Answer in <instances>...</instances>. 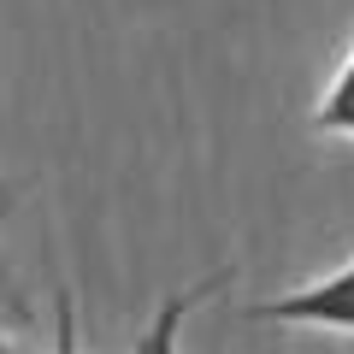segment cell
<instances>
[{
    "instance_id": "obj_3",
    "label": "cell",
    "mask_w": 354,
    "mask_h": 354,
    "mask_svg": "<svg viewBox=\"0 0 354 354\" xmlns=\"http://www.w3.org/2000/svg\"><path fill=\"white\" fill-rule=\"evenodd\" d=\"M307 130H313V136H342V142H354V48L342 53V65L330 71L325 95L313 101Z\"/></svg>"
},
{
    "instance_id": "obj_4",
    "label": "cell",
    "mask_w": 354,
    "mask_h": 354,
    "mask_svg": "<svg viewBox=\"0 0 354 354\" xmlns=\"http://www.w3.org/2000/svg\"><path fill=\"white\" fill-rule=\"evenodd\" d=\"M18 201H24V183H12V177L0 171V225L18 213ZM0 307L18 319V325H30V301L18 295V283H12V272H6V254H0Z\"/></svg>"
},
{
    "instance_id": "obj_5",
    "label": "cell",
    "mask_w": 354,
    "mask_h": 354,
    "mask_svg": "<svg viewBox=\"0 0 354 354\" xmlns=\"http://www.w3.org/2000/svg\"><path fill=\"white\" fill-rule=\"evenodd\" d=\"M53 354H83L77 342V295L59 290V319H53Z\"/></svg>"
},
{
    "instance_id": "obj_2",
    "label": "cell",
    "mask_w": 354,
    "mask_h": 354,
    "mask_svg": "<svg viewBox=\"0 0 354 354\" xmlns=\"http://www.w3.org/2000/svg\"><path fill=\"white\" fill-rule=\"evenodd\" d=\"M236 278V260H218L207 278H195V283H183L177 295H165L160 301V313L148 319V330H142L136 342H130V354H177V330H183V319L195 313V307H207L225 283Z\"/></svg>"
},
{
    "instance_id": "obj_6",
    "label": "cell",
    "mask_w": 354,
    "mask_h": 354,
    "mask_svg": "<svg viewBox=\"0 0 354 354\" xmlns=\"http://www.w3.org/2000/svg\"><path fill=\"white\" fill-rule=\"evenodd\" d=\"M0 354H18V342L6 337V325H0Z\"/></svg>"
},
{
    "instance_id": "obj_1",
    "label": "cell",
    "mask_w": 354,
    "mask_h": 354,
    "mask_svg": "<svg viewBox=\"0 0 354 354\" xmlns=\"http://www.w3.org/2000/svg\"><path fill=\"white\" fill-rule=\"evenodd\" d=\"M248 325H301V330H337V337H354V260L325 272V278L301 283V290L266 295V301L242 307Z\"/></svg>"
}]
</instances>
